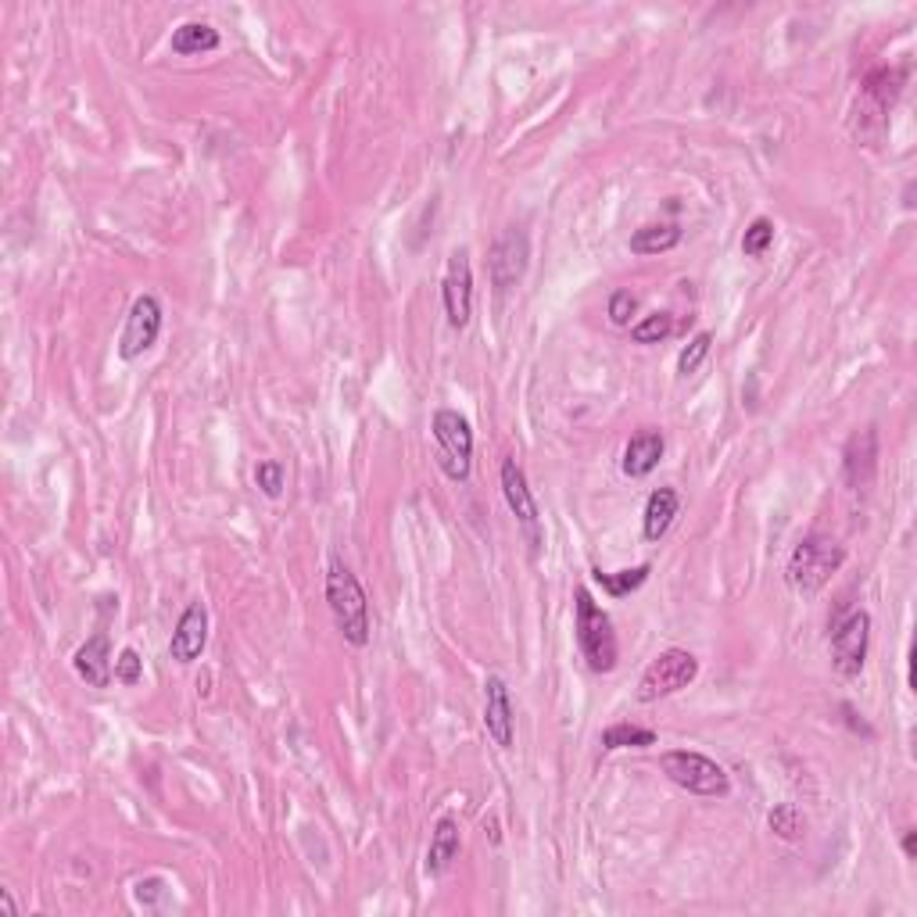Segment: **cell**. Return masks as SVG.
<instances>
[{"mask_svg":"<svg viewBox=\"0 0 917 917\" xmlns=\"http://www.w3.org/2000/svg\"><path fill=\"white\" fill-rule=\"evenodd\" d=\"M326 606H330L337 631L345 635L348 645H355V649L370 645V638H373L370 602H366V592H362L359 577L351 574L341 559H330V570H326Z\"/></svg>","mask_w":917,"mask_h":917,"instance_id":"cell-1","label":"cell"},{"mask_svg":"<svg viewBox=\"0 0 917 917\" xmlns=\"http://www.w3.org/2000/svg\"><path fill=\"white\" fill-rule=\"evenodd\" d=\"M574 635H577V649H581L584 663L595 674H610L617 667V660H620L617 631H613L610 613L599 606L588 588H577L574 592Z\"/></svg>","mask_w":917,"mask_h":917,"instance_id":"cell-2","label":"cell"},{"mask_svg":"<svg viewBox=\"0 0 917 917\" xmlns=\"http://www.w3.org/2000/svg\"><path fill=\"white\" fill-rule=\"evenodd\" d=\"M846 548L828 534H807L793 548L785 567V581L796 595H818L832 577L843 570Z\"/></svg>","mask_w":917,"mask_h":917,"instance_id":"cell-3","label":"cell"},{"mask_svg":"<svg viewBox=\"0 0 917 917\" xmlns=\"http://www.w3.org/2000/svg\"><path fill=\"white\" fill-rule=\"evenodd\" d=\"M663 774L671 777L677 788H685V793L692 796H727L732 793V777L721 768L717 760H710L707 752H696V749H671L663 752Z\"/></svg>","mask_w":917,"mask_h":917,"instance_id":"cell-4","label":"cell"},{"mask_svg":"<svg viewBox=\"0 0 917 917\" xmlns=\"http://www.w3.org/2000/svg\"><path fill=\"white\" fill-rule=\"evenodd\" d=\"M434 442H437V467L448 476V481H470V467H473V426L470 420L456 409H437L434 412Z\"/></svg>","mask_w":917,"mask_h":917,"instance_id":"cell-5","label":"cell"},{"mask_svg":"<svg viewBox=\"0 0 917 917\" xmlns=\"http://www.w3.org/2000/svg\"><path fill=\"white\" fill-rule=\"evenodd\" d=\"M699 677V660L688 649H663L638 677V702H660L677 696Z\"/></svg>","mask_w":917,"mask_h":917,"instance_id":"cell-6","label":"cell"},{"mask_svg":"<svg viewBox=\"0 0 917 917\" xmlns=\"http://www.w3.org/2000/svg\"><path fill=\"white\" fill-rule=\"evenodd\" d=\"M527 258H531V241H527V233L517 230V226H506V230L495 237L492 255H487V273H492L498 298H506L520 287L523 273H527Z\"/></svg>","mask_w":917,"mask_h":917,"instance_id":"cell-7","label":"cell"},{"mask_svg":"<svg viewBox=\"0 0 917 917\" xmlns=\"http://www.w3.org/2000/svg\"><path fill=\"white\" fill-rule=\"evenodd\" d=\"M868 642H871V613H849L846 620L832 627V663L838 677H860L864 663H868Z\"/></svg>","mask_w":917,"mask_h":917,"instance_id":"cell-8","label":"cell"},{"mask_svg":"<svg viewBox=\"0 0 917 917\" xmlns=\"http://www.w3.org/2000/svg\"><path fill=\"white\" fill-rule=\"evenodd\" d=\"M442 301H445V316H448L451 330H467L473 319V266H470L467 248H456L448 255Z\"/></svg>","mask_w":917,"mask_h":917,"instance_id":"cell-9","label":"cell"},{"mask_svg":"<svg viewBox=\"0 0 917 917\" xmlns=\"http://www.w3.org/2000/svg\"><path fill=\"white\" fill-rule=\"evenodd\" d=\"M158 334H161V305H158V298L155 294H141V298L133 301L130 316H125L122 337H119V355L125 362L141 359L147 348H155Z\"/></svg>","mask_w":917,"mask_h":917,"instance_id":"cell-10","label":"cell"},{"mask_svg":"<svg viewBox=\"0 0 917 917\" xmlns=\"http://www.w3.org/2000/svg\"><path fill=\"white\" fill-rule=\"evenodd\" d=\"M502 495H506V506L512 509V517L520 520L527 542L538 552L542 545V531H538V520H542V512H538V502L531 495V484H527V473L517 459H506L502 462Z\"/></svg>","mask_w":917,"mask_h":917,"instance_id":"cell-11","label":"cell"},{"mask_svg":"<svg viewBox=\"0 0 917 917\" xmlns=\"http://www.w3.org/2000/svg\"><path fill=\"white\" fill-rule=\"evenodd\" d=\"M878 476V431L874 426H864L846 442L843 451V481L853 487V492H868Z\"/></svg>","mask_w":917,"mask_h":917,"instance_id":"cell-12","label":"cell"},{"mask_svg":"<svg viewBox=\"0 0 917 917\" xmlns=\"http://www.w3.org/2000/svg\"><path fill=\"white\" fill-rule=\"evenodd\" d=\"M208 645V610L205 602H191L180 620H176L172 642H169V656L180 663V667H191V663L205 652Z\"/></svg>","mask_w":917,"mask_h":917,"instance_id":"cell-13","label":"cell"},{"mask_svg":"<svg viewBox=\"0 0 917 917\" xmlns=\"http://www.w3.org/2000/svg\"><path fill=\"white\" fill-rule=\"evenodd\" d=\"M484 727H487V735H492L495 746L512 749V738H517V717H512L509 688L498 674H492L484 681Z\"/></svg>","mask_w":917,"mask_h":917,"instance_id":"cell-14","label":"cell"},{"mask_svg":"<svg viewBox=\"0 0 917 917\" xmlns=\"http://www.w3.org/2000/svg\"><path fill=\"white\" fill-rule=\"evenodd\" d=\"M72 667L75 674L83 677L91 688H108L111 685V674H116V663H111V642L108 635H94L86 638V642L75 649L72 656Z\"/></svg>","mask_w":917,"mask_h":917,"instance_id":"cell-15","label":"cell"},{"mask_svg":"<svg viewBox=\"0 0 917 917\" xmlns=\"http://www.w3.org/2000/svg\"><path fill=\"white\" fill-rule=\"evenodd\" d=\"M663 451H667V442H663V434L660 431H638L631 442H627L624 448V473L631 476V481H642V476H649L652 470L660 467V459H663Z\"/></svg>","mask_w":917,"mask_h":917,"instance_id":"cell-16","label":"cell"},{"mask_svg":"<svg viewBox=\"0 0 917 917\" xmlns=\"http://www.w3.org/2000/svg\"><path fill=\"white\" fill-rule=\"evenodd\" d=\"M459 849H462V838H459L456 818H442L434 824L431 849H426V874H445L451 868V860H459Z\"/></svg>","mask_w":917,"mask_h":917,"instance_id":"cell-17","label":"cell"},{"mask_svg":"<svg viewBox=\"0 0 917 917\" xmlns=\"http://www.w3.org/2000/svg\"><path fill=\"white\" fill-rule=\"evenodd\" d=\"M677 509H681V495H677L674 487H656V492L649 495L645 517H642V531L649 542H660V538L671 531Z\"/></svg>","mask_w":917,"mask_h":917,"instance_id":"cell-18","label":"cell"},{"mask_svg":"<svg viewBox=\"0 0 917 917\" xmlns=\"http://www.w3.org/2000/svg\"><path fill=\"white\" fill-rule=\"evenodd\" d=\"M677 244H681V226L677 222H649L631 233L635 255H663V251H671Z\"/></svg>","mask_w":917,"mask_h":917,"instance_id":"cell-19","label":"cell"},{"mask_svg":"<svg viewBox=\"0 0 917 917\" xmlns=\"http://www.w3.org/2000/svg\"><path fill=\"white\" fill-rule=\"evenodd\" d=\"M219 47V33L208 22H183L172 29V50L176 55H208Z\"/></svg>","mask_w":917,"mask_h":917,"instance_id":"cell-20","label":"cell"},{"mask_svg":"<svg viewBox=\"0 0 917 917\" xmlns=\"http://www.w3.org/2000/svg\"><path fill=\"white\" fill-rule=\"evenodd\" d=\"M900 91H903V72L900 69H878V72L868 75V83H864V94H868V100H874L878 116H885V111L896 105Z\"/></svg>","mask_w":917,"mask_h":917,"instance_id":"cell-21","label":"cell"},{"mask_svg":"<svg viewBox=\"0 0 917 917\" xmlns=\"http://www.w3.org/2000/svg\"><path fill=\"white\" fill-rule=\"evenodd\" d=\"M656 746V732L638 724H613L602 732V749H649Z\"/></svg>","mask_w":917,"mask_h":917,"instance_id":"cell-22","label":"cell"},{"mask_svg":"<svg viewBox=\"0 0 917 917\" xmlns=\"http://www.w3.org/2000/svg\"><path fill=\"white\" fill-rule=\"evenodd\" d=\"M649 563H642V567H635V570H617V574H602V570H592V577L595 581L606 588V592L613 595V599H624V595H631V592H638V588H642L645 581H649Z\"/></svg>","mask_w":917,"mask_h":917,"instance_id":"cell-23","label":"cell"},{"mask_svg":"<svg viewBox=\"0 0 917 917\" xmlns=\"http://www.w3.org/2000/svg\"><path fill=\"white\" fill-rule=\"evenodd\" d=\"M768 824H771V832L777 838H785V843H796V838L803 835V828H807L796 803H777V807L768 813Z\"/></svg>","mask_w":917,"mask_h":917,"instance_id":"cell-24","label":"cell"},{"mask_svg":"<svg viewBox=\"0 0 917 917\" xmlns=\"http://www.w3.org/2000/svg\"><path fill=\"white\" fill-rule=\"evenodd\" d=\"M671 334H674V316H671V312H652V316L638 319L631 326V341L635 345H660V341H667Z\"/></svg>","mask_w":917,"mask_h":917,"instance_id":"cell-25","label":"cell"},{"mask_svg":"<svg viewBox=\"0 0 917 917\" xmlns=\"http://www.w3.org/2000/svg\"><path fill=\"white\" fill-rule=\"evenodd\" d=\"M771 244H774V222L768 216L752 219L746 237H743V255L746 258H760V255H768Z\"/></svg>","mask_w":917,"mask_h":917,"instance_id":"cell-26","label":"cell"},{"mask_svg":"<svg viewBox=\"0 0 917 917\" xmlns=\"http://www.w3.org/2000/svg\"><path fill=\"white\" fill-rule=\"evenodd\" d=\"M710 348H713V334L710 330H699L692 341L685 345V351L681 355H677V373L681 376H692L702 362H707V355H710Z\"/></svg>","mask_w":917,"mask_h":917,"instance_id":"cell-27","label":"cell"},{"mask_svg":"<svg viewBox=\"0 0 917 917\" xmlns=\"http://www.w3.org/2000/svg\"><path fill=\"white\" fill-rule=\"evenodd\" d=\"M255 484H258V492L266 495V498H280V495H283V484H287L283 462H276V459L258 462V467H255Z\"/></svg>","mask_w":917,"mask_h":917,"instance_id":"cell-28","label":"cell"},{"mask_svg":"<svg viewBox=\"0 0 917 917\" xmlns=\"http://www.w3.org/2000/svg\"><path fill=\"white\" fill-rule=\"evenodd\" d=\"M116 681L122 685H141L144 681V660L136 649H122L116 660Z\"/></svg>","mask_w":917,"mask_h":917,"instance_id":"cell-29","label":"cell"},{"mask_svg":"<svg viewBox=\"0 0 917 917\" xmlns=\"http://www.w3.org/2000/svg\"><path fill=\"white\" fill-rule=\"evenodd\" d=\"M635 309H638V298L631 291H613L610 294V319L617 326H631Z\"/></svg>","mask_w":917,"mask_h":917,"instance_id":"cell-30","label":"cell"},{"mask_svg":"<svg viewBox=\"0 0 917 917\" xmlns=\"http://www.w3.org/2000/svg\"><path fill=\"white\" fill-rule=\"evenodd\" d=\"M133 896L141 907H158V900L166 896V882L161 878H144V882L133 885Z\"/></svg>","mask_w":917,"mask_h":917,"instance_id":"cell-31","label":"cell"},{"mask_svg":"<svg viewBox=\"0 0 917 917\" xmlns=\"http://www.w3.org/2000/svg\"><path fill=\"white\" fill-rule=\"evenodd\" d=\"M843 713H846V724L853 727V732H860V735H868V738L874 735V727L868 721H860L857 713H853V707H843Z\"/></svg>","mask_w":917,"mask_h":917,"instance_id":"cell-32","label":"cell"},{"mask_svg":"<svg viewBox=\"0 0 917 917\" xmlns=\"http://www.w3.org/2000/svg\"><path fill=\"white\" fill-rule=\"evenodd\" d=\"M0 907H4V914H8V917H15V914H19V910H15V900H11L8 889H0Z\"/></svg>","mask_w":917,"mask_h":917,"instance_id":"cell-33","label":"cell"},{"mask_svg":"<svg viewBox=\"0 0 917 917\" xmlns=\"http://www.w3.org/2000/svg\"><path fill=\"white\" fill-rule=\"evenodd\" d=\"M914 838H917V832H907V835H903V853H907L910 860H914Z\"/></svg>","mask_w":917,"mask_h":917,"instance_id":"cell-34","label":"cell"}]
</instances>
